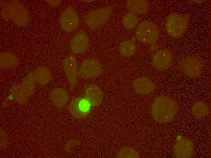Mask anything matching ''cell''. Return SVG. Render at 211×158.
<instances>
[{
	"mask_svg": "<svg viewBox=\"0 0 211 158\" xmlns=\"http://www.w3.org/2000/svg\"><path fill=\"white\" fill-rule=\"evenodd\" d=\"M89 45V40L86 34L83 31H80L73 38L71 48L73 53H79L86 51Z\"/></svg>",
	"mask_w": 211,
	"mask_h": 158,
	"instance_id": "12",
	"label": "cell"
},
{
	"mask_svg": "<svg viewBox=\"0 0 211 158\" xmlns=\"http://www.w3.org/2000/svg\"><path fill=\"white\" fill-rule=\"evenodd\" d=\"M137 22V18L135 15L131 12L126 13L122 20L123 26L128 29L134 27L136 25Z\"/></svg>",
	"mask_w": 211,
	"mask_h": 158,
	"instance_id": "24",
	"label": "cell"
},
{
	"mask_svg": "<svg viewBox=\"0 0 211 158\" xmlns=\"http://www.w3.org/2000/svg\"><path fill=\"white\" fill-rule=\"evenodd\" d=\"M193 150L192 142L186 138L179 140L174 146V155L177 158L190 157L193 155Z\"/></svg>",
	"mask_w": 211,
	"mask_h": 158,
	"instance_id": "11",
	"label": "cell"
},
{
	"mask_svg": "<svg viewBox=\"0 0 211 158\" xmlns=\"http://www.w3.org/2000/svg\"><path fill=\"white\" fill-rule=\"evenodd\" d=\"M10 92L13 98L18 102L25 104L27 101L28 97L22 91L20 84H15L10 88Z\"/></svg>",
	"mask_w": 211,
	"mask_h": 158,
	"instance_id": "22",
	"label": "cell"
},
{
	"mask_svg": "<svg viewBox=\"0 0 211 158\" xmlns=\"http://www.w3.org/2000/svg\"><path fill=\"white\" fill-rule=\"evenodd\" d=\"M118 158H138L139 154L134 149L131 147H125L121 149L118 152Z\"/></svg>",
	"mask_w": 211,
	"mask_h": 158,
	"instance_id": "25",
	"label": "cell"
},
{
	"mask_svg": "<svg viewBox=\"0 0 211 158\" xmlns=\"http://www.w3.org/2000/svg\"><path fill=\"white\" fill-rule=\"evenodd\" d=\"M203 67V60L194 56H183L181 58L179 62V69L191 78L199 77L201 74Z\"/></svg>",
	"mask_w": 211,
	"mask_h": 158,
	"instance_id": "3",
	"label": "cell"
},
{
	"mask_svg": "<svg viewBox=\"0 0 211 158\" xmlns=\"http://www.w3.org/2000/svg\"><path fill=\"white\" fill-rule=\"evenodd\" d=\"M133 88L138 93L146 94L152 92L155 89L154 83L148 78L141 77L136 79L133 83Z\"/></svg>",
	"mask_w": 211,
	"mask_h": 158,
	"instance_id": "15",
	"label": "cell"
},
{
	"mask_svg": "<svg viewBox=\"0 0 211 158\" xmlns=\"http://www.w3.org/2000/svg\"><path fill=\"white\" fill-rule=\"evenodd\" d=\"M84 1H86V2H91L92 1V0H84Z\"/></svg>",
	"mask_w": 211,
	"mask_h": 158,
	"instance_id": "29",
	"label": "cell"
},
{
	"mask_svg": "<svg viewBox=\"0 0 211 158\" xmlns=\"http://www.w3.org/2000/svg\"><path fill=\"white\" fill-rule=\"evenodd\" d=\"M63 66L71 89L75 87L77 79V64L76 57L71 54L66 57L63 61Z\"/></svg>",
	"mask_w": 211,
	"mask_h": 158,
	"instance_id": "9",
	"label": "cell"
},
{
	"mask_svg": "<svg viewBox=\"0 0 211 158\" xmlns=\"http://www.w3.org/2000/svg\"><path fill=\"white\" fill-rule=\"evenodd\" d=\"M173 57L171 52L167 50L161 49L156 51L153 54L152 63L153 67L159 70L167 69L172 64Z\"/></svg>",
	"mask_w": 211,
	"mask_h": 158,
	"instance_id": "10",
	"label": "cell"
},
{
	"mask_svg": "<svg viewBox=\"0 0 211 158\" xmlns=\"http://www.w3.org/2000/svg\"><path fill=\"white\" fill-rule=\"evenodd\" d=\"M80 98H76L73 99L69 104L68 109L70 114L74 117L81 118L85 117L87 113L82 112L79 107V103L81 100Z\"/></svg>",
	"mask_w": 211,
	"mask_h": 158,
	"instance_id": "21",
	"label": "cell"
},
{
	"mask_svg": "<svg viewBox=\"0 0 211 158\" xmlns=\"http://www.w3.org/2000/svg\"><path fill=\"white\" fill-rule=\"evenodd\" d=\"M79 107L82 112L88 113L91 105L89 102L85 99L81 98L79 103Z\"/></svg>",
	"mask_w": 211,
	"mask_h": 158,
	"instance_id": "26",
	"label": "cell"
},
{
	"mask_svg": "<svg viewBox=\"0 0 211 158\" xmlns=\"http://www.w3.org/2000/svg\"><path fill=\"white\" fill-rule=\"evenodd\" d=\"M79 23V15L72 7L65 9L62 13L60 24L62 28L67 32H72L78 27Z\"/></svg>",
	"mask_w": 211,
	"mask_h": 158,
	"instance_id": "8",
	"label": "cell"
},
{
	"mask_svg": "<svg viewBox=\"0 0 211 158\" xmlns=\"http://www.w3.org/2000/svg\"><path fill=\"white\" fill-rule=\"evenodd\" d=\"M35 82L34 73L30 72L20 84L22 91L27 97L33 94L35 89Z\"/></svg>",
	"mask_w": 211,
	"mask_h": 158,
	"instance_id": "18",
	"label": "cell"
},
{
	"mask_svg": "<svg viewBox=\"0 0 211 158\" xmlns=\"http://www.w3.org/2000/svg\"><path fill=\"white\" fill-rule=\"evenodd\" d=\"M178 103L170 97L162 96L157 98L152 106L151 114L154 120L159 123L171 121L179 110Z\"/></svg>",
	"mask_w": 211,
	"mask_h": 158,
	"instance_id": "1",
	"label": "cell"
},
{
	"mask_svg": "<svg viewBox=\"0 0 211 158\" xmlns=\"http://www.w3.org/2000/svg\"><path fill=\"white\" fill-rule=\"evenodd\" d=\"M47 3L52 6H57L61 2V0H47Z\"/></svg>",
	"mask_w": 211,
	"mask_h": 158,
	"instance_id": "28",
	"label": "cell"
},
{
	"mask_svg": "<svg viewBox=\"0 0 211 158\" xmlns=\"http://www.w3.org/2000/svg\"><path fill=\"white\" fill-rule=\"evenodd\" d=\"M119 50L121 54L123 56L129 57L135 53L136 47L135 44L129 40L123 41L120 44Z\"/></svg>",
	"mask_w": 211,
	"mask_h": 158,
	"instance_id": "23",
	"label": "cell"
},
{
	"mask_svg": "<svg viewBox=\"0 0 211 158\" xmlns=\"http://www.w3.org/2000/svg\"><path fill=\"white\" fill-rule=\"evenodd\" d=\"M8 139L6 132L1 131L0 132V148L3 149L5 148L8 144Z\"/></svg>",
	"mask_w": 211,
	"mask_h": 158,
	"instance_id": "27",
	"label": "cell"
},
{
	"mask_svg": "<svg viewBox=\"0 0 211 158\" xmlns=\"http://www.w3.org/2000/svg\"><path fill=\"white\" fill-rule=\"evenodd\" d=\"M135 35L137 39L140 42L146 44H152L158 39L159 31L154 23L150 21L145 20L137 26Z\"/></svg>",
	"mask_w": 211,
	"mask_h": 158,
	"instance_id": "4",
	"label": "cell"
},
{
	"mask_svg": "<svg viewBox=\"0 0 211 158\" xmlns=\"http://www.w3.org/2000/svg\"><path fill=\"white\" fill-rule=\"evenodd\" d=\"M18 63L17 57L14 54L10 53H3L0 55V66L3 69L13 68Z\"/></svg>",
	"mask_w": 211,
	"mask_h": 158,
	"instance_id": "19",
	"label": "cell"
},
{
	"mask_svg": "<svg viewBox=\"0 0 211 158\" xmlns=\"http://www.w3.org/2000/svg\"><path fill=\"white\" fill-rule=\"evenodd\" d=\"M188 22L182 15L174 12L169 14L166 22V28L168 34L173 38L181 36L186 30Z\"/></svg>",
	"mask_w": 211,
	"mask_h": 158,
	"instance_id": "6",
	"label": "cell"
},
{
	"mask_svg": "<svg viewBox=\"0 0 211 158\" xmlns=\"http://www.w3.org/2000/svg\"><path fill=\"white\" fill-rule=\"evenodd\" d=\"M49 97L52 104L59 108L63 107L66 104L69 99L67 91L61 88L53 89L50 93Z\"/></svg>",
	"mask_w": 211,
	"mask_h": 158,
	"instance_id": "14",
	"label": "cell"
},
{
	"mask_svg": "<svg viewBox=\"0 0 211 158\" xmlns=\"http://www.w3.org/2000/svg\"><path fill=\"white\" fill-rule=\"evenodd\" d=\"M191 111L195 116L199 118L206 116L209 112V108L207 104L201 101L194 103L192 106Z\"/></svg>",
	"mask_w": 211,
	"mask_h": 158,
	"instance_id": "20",
	"label": "cell"
},
{
	"mask_svg": "<svg viewBox=\"0 0 211 158\" xmlns=\"http://www.w3.org/2000/svg\"><path fill=\"white\" fill-rule=\"evenodd\" d=\"M103 72L101 64L97 60L90 58L84 60L81 65L78 72L83 78H93L101 75Z\"/></svg>",
	"mask_w": 211,
	"mask_h": 158,
	"instance_id": "7",
	"label": "cell"
},
{
	"mask_svg": "<svg viewBox=\"0 0 211 158\" xmlns=\"http://www.w3.org/2000/svg\"><path fill=\"white\" fill-rule=\"evenodd\" d=\"M126 6L130 12L134 14H142L146 13L149 9V4L146 0H128Z\"/></svg>",
	"mask_w": 211,
	"mask_h": 158,
	"instance_id": "16",
	"label": "cell"
},
{
	"mask_svg": "<svg viewBox=\"0 0 211 158\" xmlns=\"http://www.w3.org/2000/svg\"><path fill=\"white\" fill-rule=\"evenodd\" d=\"M85 99L93 106L99 105L102 102L103 94L99 87L95 84H92L85 89Z\"/></svg>",
	"mask_w": 211,
	"mask_h": 158,
	"instance_id": "13",
	"label": "cell"
},
{
	"mask_svg": "<svg viewBox=\"0 0 211 158\" xmlns=\"http://www.w3.org/2000/svg\"><path fill=\"white\" fill-rule=\"evenodd\" d=\"M34 76L35 82L40 85H45L51 80L52 75L49 69L44 66L38 67L35 70Z\"/></svg>",
	"mask_w": 211,
	"mask_h": 158,
	"instance_id": "17",
	"label": "cell"
},
{
	"mask_svg": "<svg viewBox=\"0 0 211 158\" xmlns=\"http://www.w3.org/2000/svg\"><path fill=\"white\" fill-rule=\"evenodd\" d=\"M112 10V6H108L90 11L84 18L86 25L92 29L100 27L107 22Z\"/></svg>",
	"mask_w": 211,
	"mask_h": 158,
	"instance_id": "5",
	"label": "cell"
},
{
	"mask_svg": "<svg viewBox=\"0 0 211 158\" xmlns=\"http://www.w3.org/2000/svg\"><path fill=\"white\" fill-rule=\"evenodd\" d=\"M1 15L6 20L11 19L16 25L25 26L29 23V12L21 2L18 0L6 1L1 4Z\"/></svg>",
	"mask_w": 211,
	"mask_h": 158,
	"instance_id": "2",
	"label": "cell"
}]
</instances>
